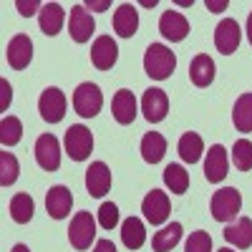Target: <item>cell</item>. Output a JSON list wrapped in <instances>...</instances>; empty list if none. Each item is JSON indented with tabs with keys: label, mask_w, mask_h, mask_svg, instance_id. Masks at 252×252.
<instances>
[{
	"label": "cell",
	"mask_w": 252,
	"mask_h": 252,
	"mask_svg": "<svg viewBox=\"0 0 252 252\" xmlns=\"http://www.w3.org/2000/svg\"><path fill=\"white\" fill-rule=\"evenodd\" d=\"M166 154V139L159 131H149L141 139V157L146 164H159Z\"/></svg>",
	"instance_id": "23"
},
{
	"label": "cell",
	"mask_w": 252,
	"mask_h": 252,
	"mask_svg": "<svg viewBox=\"0 0 252 252\" xmlns=\"http://www.w3.org/2000/svg\"><path fill=\"white\" fill-rule=\"evenodd\" d=\"M38 111H40V119L48 121V124H61L63 116H66V94L61 89L51 86L40 94L38 98Z\"/></svg>",
	"instance_id": "5"
},
{
	"label": "cell",
	"mask_w": 252,
	"mask_h": 252,
	"mask_svg": "<svg viewBox=\"0 0 252 252\" xmlns=\"http://www.w3.org/2000/svg\"><path fill=\"white\" fill-rule=\"evenodd\" d=\"M232 121H235V129L242 134L252 131V94H242L235 101V109H232Z\"/></svg>",
	"instance_id": "27"
},
{
	"label": "cell",
	"mask_w": 252,
	"mask_h": 252,
	"mask_svg": "<svg viewBox=\"0 0 252 252\" xmlns=\"http://www.w3.org/2000/svg\"><path fill=\"white\" fill-rule=\"evenodd\" d=\"M164 184L166 189H172V194H184L189 189V172L182 164H169L164 169Z\"/></svg>",
	"instance_id": "29"
},
{
	"label": "cell",
	"mask_w": 252,
	"mask_h": 252,
	"mask_svg": "<svg viewBox=\"0 0 252 252\" xmlns=\"http://www.w3.org/2000/svg\"><path fill=\"white\" fill-rule=\"evenodd\" d=\"M224 240L229 242V245H235V247H240V250H247V247H252V220L250 217H240V220H235V222H229L227 227H224Z\"/></svg>",
	"instance_id": "21"
},
{
	"label": "cell",
	"mask_w": 252,
	"mask_h": 252,
	"mask_svg": "<svg viewBox=\"0 0 252 252\" xmlns=\"http://www.w3.org/2000/svg\"><path fill=\"white\" fill-rule=\"evenodd\" d=\"M215 73H217L215 61L209 58L207 53L194 56L192 63H189V78H192V83H194V86H199V89H207L209 83L215 81Z\"/></svg>",
	"instance_id": "19"
},
{
	"label": "cell",
	"mask_w": 252,
	"mask_h": 252,
	"mask_svg": "<svg viewBox=\"0 0 252 252\" xmlns=\"http://www.w3.org/2000/svg\"><path fill=\"white\" fill-rule=\"evenodd\" d=\"M63 18H66V13H63V8H61L58 3H46L43 8H40V13H38L40 31H43L46 35H56V33H61V28H63Z\"/></svg>",
	"instance_id": "22"
},
{
	"label": "cell",
	"mask_w": 252,
	"mask_h": 252,
	"mask_svg": "<svg viewBox=\"0 0 252 252\" xmlns=\"http://www.w3.org/2000/svg\"><path fill=\"white\" fill-rule=\"evenodd\" d=\"M13 98V89H10V83L5 78H0V111H5L8 109V103Z\"/></svg>",
	"instance_id": "36"
},
{
	"label": "cell",
	"mask_w": 252,
	"mask_h": 252,
	"mask_svg": "<svg viewBox=\"0 0 252 252\" xmlns=\"http://www.w3.org/2000/svg\"><path fill=\"white\" fill-rule=\"evenodd\" d=\"M23 139V124L18 116H3L0 121V144L3 146H15Z\"/></svg>",
	"instance_id": "30"
},
{
	"label": "cell",
	"mask_w": 252,
	"mask_h": 252,
	"mask_svg": "<svg viewBox=\"0 0 252 252\" xmlns=\"http://www.w3.org/2000/svg\"><path fill=\"white\" fill-rule=\"evenodd\" d=\"M227 169H229L227 149H224L222 144H215L212 149L207 152V159H204V177H207V182L220 184L227 177Z\"/></svg>",
	"instance_id": "16"
},
{
	"label": "cell",
	"mask_w": 252,
	"mask_h": 252,
	"mask_svg": "<svg viewBox=\"0 0 252 252\" xmlns=\"http://www.w3.org/2000/svg\"><path fill=\"white\" fill-rule=\"evenodd\" d=\"M94 237H96V220L91 217V212H78L71 220V227H68L71 245L76 250H89Z\"/></svg>",
	"instance_id": "6"
},
{
	"label": "cell",
	"mask_w": 252,
	"mask_h": 252,
	"mask_svg": "<svg viewBox=\"0 0 252 252\" xmlns=\"http://www.w3.org/2000/svg\"><path fill=\"white\" fill-rule=\"evenodd\" d=\"M184 252H212V237L204 229H197L187 237V245H184Z\"/></svg>",
	"instance_id": "33"
},
{
	"label": "cell",
	"mask_w": 252,
	"mask_h": 252,
	"mask_svg": "<svg viewBox=\"0 0 252 252\" xmlns=\"http://www.w3.org/2000/svg\"><path fill=\"white\" fill-rule=\"evenodd\" d=\"M10 217L15 224H28L33 220V212H35V204H33V197L26 194V192H20L10 199Z\"/></svg>",
	"instance_id": "28"
},
{
	"label": "cell",
	"mask_w": 252,
	"mask_h": 252,
	"mask_svg": "<svg viewBox=\"0 0 252 252\" xmlns=\"http://www.w3.org/2000/svg\"><path fill=\"white\" fill-rule=\"evenodd\" d=\"M177 68V56L161 43H152L144 53V71L154 81H166Z\"/></svg>",
	"instance_id": "1"
},
{
	"label": "cell",
	"mask_w": 252,
	"mask_h": 252,
	"mask_svg": "<svg viewBox=\"0 0 252 252\" xmlns=\"http://www.w3.org/2000/svg\"><path fill=\"white\" fill-rule=\"evenodd\" d=\"M139 28V10L131 3H121L114 13V31L121 38H131Z\"/></svg>",
	"instance_id": "20"
},
{
	"label": "cell",
	"mask_w": 252,
	"mask_h": 252,
	"mask_svg": "<svg viewBox=\"0 0 252 252\" xmlns=\"http://www.w3.org/2000/svg\"><path fill=\"white\" fill-rule=\"evenodd\" d=\"M10 252H31V250H28V245H15Z\"/></svg>",
	"instance_id": "41"
},
{
	"label": "cell",
	"mask_w": 252,
	"mask_h": 252,
	"mask_svg": "<svg viewBox=\"0 0 252 252\" xmlns=\"http://www.w3.org/2000/svg\"><path fill=\"white\" fill-rule=\"evenodd\" d=\"M119 58V46L111 35H98L91 46V63L98 71H109L114 68V63Z\"/></svg>",
	"instance_id": "13"
},
{
	"label": "cell",
	"mask_w": 252,
	"mask_h": 252,
	"mask_svg": "<svg viewBox=\"0 0 252 252\" xmlns=\"http://www.w3.org/2000/svg\"><path fill=\"white\" fill-rule=\"evenodd\" d=\"M111 111H114V119L121 126L134 124V119H136V96H134V91L119 89L116 96H114V101H111Z\"/></svg>",
	"instance_id": "17"
},
{
	"label": "cell",
	"mask_w": 252,
	"mask_h": 252,
	"mask_svg": "<svg viewBox=\"0 0 252 252\" xmlns=\"http://www.w3.org/2000/svg\"><path fill=\"white\" fill-rule=\"evenodd\" d=\"M101 106H103V94H101V89L96 86V83L86 81L73 91V109H76L78 116L94 119L101 111Z\"/></svg>",
	"instance_id": "4"
},
{
	"label": "cell",
	"mask_w": 252,
	"mask_h": 252,
	"mask_svg": "<svg viewBox=\"0 0 252 252\" xmlns=\"http://www.w3.org/2000/svg\"><path fill=\"white\" fill-rule=\"evenodd\" d=\"M232 164L240 172H250L252 169V141L250 139H237L232 146Z\"/></svg>",
	"instance_id": "31"
},
{
	"label": "cell",
	"mask_w": 252,
	"mask_h": 252,
	"mask_svg": "<svg viewBox=\"0 0 252 252\" xmlns=\"http://www.w3.org/2000/svg\"><path fill=\"white\" fill-rule=\"evenodd\" d=\"M94 31H96V20L86 10V5H73L71 8V18H68V33H71V38L76 40V43H86V40H91Z\"/></svg>",
	"instance_id": "10"
},
{
	"label": "cell",
	"mask_w": 252,
	"mask_h": 252,
	"mask_svg": "<svg viewBox=\"0 0 252 252\" xmlns=\"http://www.w3.org/2000/svg\"><path fill=\"white\" fill-rule=\"evenodd\" d=\"M66 154L73 159V161H86L94 152V134L86 129L83 124H73L71 129L66 131Z\"/></svg>",
	"instance_id": "3"
},
{
	"label": "cell",
	"mask_w": 252,
	"mask_h": 252,
	"mask_svg": "<svg viewBox=\"0 0 252 252\" xmlns=\"http://www.w3.org/2000/svg\"><path fill=\"white\" fill-rule=\"evenodd\" d=\"M242 209V194L237 192L235 187H224L220 192L212 194V202H209V212L217 222H224L229 224Z\"/></svg>",
	"instance_id": "2"
},
{
	"label": "cell",
	"mask_w": 252,
	"mask_h": 252,
	"mask_svg": "<svg viewBox=\"0 0 252 252\" xmlns=\"http://www.w3.org/2000/svg\"><path fill=\"white\" fill-rule=\"evenodd\" d=\"M240 40H242V31L237 26V20H232V18L220 20V26L215 28V46H217V51L224 53V56H232L240 48Z\"/></svg>",
	"instance_id": "11"
},
{
	"label": "cell",
	"mask_w": 252,
	"mask_h": 252,
	"mask_svg": "<svg viewBox=\"0 0 252 252\" xmlns=\"http://www.w3.org/2000/svg\"><path fill=\"white\" fill-rule=\"evenodd\" d=\"M15 8H18V13H20V15L31 18L33 13H40V8H43V5H40L38 0H18Z\"/></svg>",
	"instance_id": "35"
},
{
	"label": "cell",
	"mask_w": 252,
	"mask_h": 252,
	"mask_svg": "<svg viewBox=\"0 0 252 252\" xmlns=\"http://www.w3.org/2000/svg\"><path fill=\"white\" fill-rule=\"evenodd\" d=\"M18 172H20V164H18V159H15L10 152H0V184H3V187L15 184Z\"/></svg>",
	"instance_id": "32"
},
{
	"label": "cell",
	"mask_w": 252,
	"mask_h": 252,
	"mask_svg": "<svg viewBox=\"0 0 252 252\" xmlns=\"http://www.w3.org/2000/svg\"><path fill=\"white\" fill-rule=\"evenodd\" d=\"M159 33L166 40H172V43H179V40L189 35V20L177 10H164L159 18Z\"/></svg>",
	"instance_id": "15"
},
{
	"label": "cell",
	"mask_w": 252,
	"mask_h": 252,
	"mask_svg": "<svg viewBox=\"0 0 252 252\" xmlns=\"http://www.w3.org/2000/svg\"><path fill=\"white\" fill-rule=\"evenodd\" d=\"M247 38H250V46H252V13L247 18Z\"/></svg>",
	"instance_id": "40"
},
{
	"label": "cell",
	"mask_w": 252,
	"mask_h": 252,
	"mask_svg": "<svg viewBox=\"0 0 252 252\" xmlns=\"http://www.w3.org/2000/svg\"><path fill=\"white\" fill-rule=\"evenodd\" d=\"M141 212L146 217V222L152 224H164L172 215V202L166 197V192H159V189H152L149 194L141 202Z\"/></svg>",
	"instance_id": "7"
},
{
	"label": "cell",
	"mask_w": 252,
	"mask_h": 252,
	"mask_svg": "<svg viewBox=\"0 0 252 252\" xmlns=\"http://www.w3.org/2000/svg\"><path fill=\"white\" fill-rule=\"evenodd\" d=\"M217 252H232V250H229V247H222V250H217Z\"/></svg>",
	"instance_id": "42"
},
{
	"label": "cell",
	"mask_w": 252,
	"mask_h": 252,
	"mask_svg": "<svg viewBox=\"0 0 252 252\" xmlns=\"http://www.w3.org/2000/svg\"><path fill=\"white\" fill-rule=\"evenodd\" d=\"M182 232H184V229H182L179 222H172V224L161 227L159 232L152 237V250H154V252H172V250L179 245Z\"/></svg>",
	"instance_id": "24"
},
{
	"label": "cell",
	"mask_w": 252,
	"mask_h": 252,
	"mask_svg": "<svg viewBox=\"0 0 252 252\" xmlns=\"http://www.w3.org/2000/svg\"><path fill=\"white\" fill-rule=\"evenodd\" d=\"M98 224L103 229H114L119 224V207L114 202H103L98 207Z\"/></svg>",
	"instance_id": "34"
},
{
	"label": "cell",
	"mask_w": 252,
	"mask_h": 252,
	"mask_svg": "<svg viewBox=\"0 0 252 252\" xmlns=\"http://www.w3.org/2000/svg\"><path fill=\"white\" fill-rule=\"evenodd\" d=\"M83 5H86V10H109L111 8V3H109V0H89V3H83Z\"/></svg>",
	"instance_id": "37"
},
{
	"label": "cell",
	"mask_w": 252,
	"mask_h": 252,
	"mask_svg": "<svg viewBox=\"0 0 252 252\" xmlns=\"http://www.w3.org/2000/svg\"><path fill=\"white\" fill-rule=\"evenodd\" d=\"M71 204H73V194H71L68 187L56 184V187L48 189V194H46V212L53 220H66L68 212H71Z\"/></svg>",
	"instance_id": "14"
},
{
	"label": "cell",
	"mask_w": 252,
	"mask_h": 252,
	"mask_svg": "<svg viewBox=\"0 0 252 252\" xmlns=\"http://www.w3.org/2000/svg\"><path fill=\"white\" fill-rule=\"evenodd\" d=\"M121 242L129 250H139L146 242V227L139 217H129L121 224Z\"/></svg>",
	"instance_id": "25"
},
{
	"label": "cell",
	"mask_w": 252,
	"mask_h": 252,
	"mask_svg": "<svg viewBox=\"0 0 252 252\" xmlns=\"http://www.w3.org/2000/svg\"><path fill=\"white\" fill-rule=\"evenodd\" d=\"M94 252H116V247H114L111 240H98L96 247H94Z\"/></svg>",
	"instance_id": "39"
},
{
	"label": "cell",
	"mask_w": 252,
	"mask_h": 252,
	"mask_svg": "<svg viewBox=\"0 0 252 252\" xmlns=\"http://www.w3.org/2000/svg\"><path fill=\"white\" fill-rule=\"evenodd\" d=\"M86 189L91 197H103L111 189V169L103 161H94L86 169Z\"/></svg>",
	"instance_id": "18"
},
{
	"label": "cell",
	"mask_w": 252,
	"mask_h": 252,
	"mask_svg": "<svg viewBox=\"0 0 252 252\" xmlns=\"http://www.w3.org/2000/svg\"><path fill=\"white\" fill-rule=\"evenodd\" d=\"M177 149H179L182 161H187V164H197V161L202 159V152H204V141H202L199 134L187 131V134H182Z\"/></svg>",
	"instance_id": "26"
},
{
	"label": "cell",
	"mask_w": 252,
	"mask_h": 252,
	"mask_svg": "<svg viewBox=\"0 0 252 252\" xmlns=\"http://www.w3.org/2000/svg\"><path fill=\"white\" fill-rule=\"evenodd\" d=\"M141 111L149 124L164 121L166 114H169V98H166L164 89H146L141 96Z\"/></svg>",
	"instance_id": "9"
},
{
	"label": "cell",
	"mask_w": 252,
	"mask_h": 252,
	"mask_svg": "<svg viewBox=\"0 0 252 252\" xmlns=\"http://www.w3.org/2000/svg\"><path fill=\"white\" fill-rule=\"evenodd\" d=\"M204 5H207V10H212V13H222L229 3H227V0H207Z\"/></svg>",
	"instance_id": "38"
},
{
	"label": "cell",
	"mask_w": 252,
	"mask_h": 252,
	"mask_svg": "<svg viewBox=\"0 0 252 252\" xmlns=\"http://www.w3.org/2000/svg\"><path fill=\"white\" fill-rule=\"evenodd\" d=\"M5 58L10 63V68H15V71L28 68L31 61H33V40L26 33L13 35L10 43H8V51H5Z\"/></svg>",
	"instance_id": "12"
},
{
	"label": "cell",
	"mask_w": 252,
	"mask_h": 252,
	"mask_svg": "<svg viewBox=\"0 0 252 252\" xmlns=\"http://www.w3.org/2000/svg\"><path fill=\"white\" fill-rule=\"evenodd\" d=\"M35 161L40 169L56 172L61 166V144L53 134H40L35 141Z\"/></svg>",
	"instance_id": "8"
}]
</instances>
